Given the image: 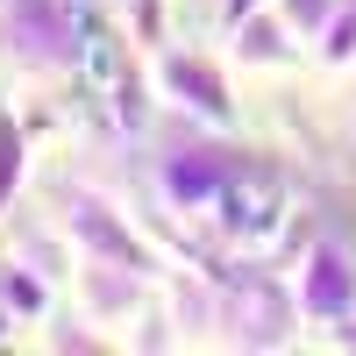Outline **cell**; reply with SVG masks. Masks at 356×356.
<instances>
[{
  "mask_svg": "<svg viewBox=\"0 0 356 356\" xmlns=\"http://www.w3.org/2000/svg\"><path fill=\"white\" fill-rule=\"evenodd\" d=\"M79 65H86V79H93L100 93H114V86H122V50H114V36H100V29H86Z\"/></svg>",
  "mask_w": 356,
  "mask_h": 356,
  "instance_id": "6da1fadb",
  "label": "cell"
}]
</instances>
